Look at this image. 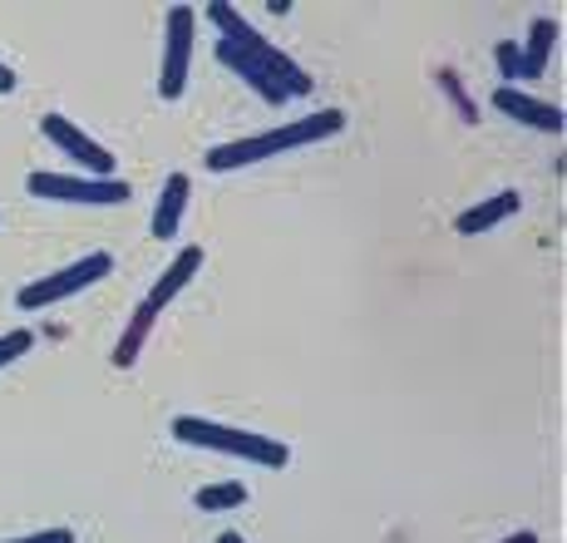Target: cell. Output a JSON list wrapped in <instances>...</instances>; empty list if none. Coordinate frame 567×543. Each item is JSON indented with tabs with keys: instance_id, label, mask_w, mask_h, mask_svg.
Masks as SVG:
<instances>
[{
	"instance_id": "cell-1",
	"label": "cell",
	"mask_w": 567,
	"mask_h": 543,
	"mask_svg": "<svg viewBox=\"0 0 567 543\" xmlns=\"http://www.w3.org/2000/svg\"><path fill=\"white\" fill-rule=\"evenodd\" d=\"M203 16L213 20L217 30H223V40H217V64H223V70H233L243 84H252V90L267 104H287V100H301V94H311V74L301 70V64L291 60L287 50L271 45L261 30L247 25V20L237 16L233 6L213 0Z\"/></svg>"
},
{
	"instance_id": "cell-2",
	"label": "cell",
	"mask_w": 567,
	"mask_h": 543,
	"mask_svg": "<svg viewBox=\"0 0 567 543\" xmlns=\"http://www.w3.org/2000/svg\"><path fill=\"white\" fill-rule=\"evenodd\" d=\"M346 129V114L341 109H316V114H301L281 129H267V134H252V139H237V144H223L207 154V168L213 173H233V168H247V163H261L271 154H287V148H307V144H321V139L341 134Z\"/></svg>"
},
{
	"instance_id": "cell-3",
	"label": "cell",
	"mask_w": 567,
	"mask_h": 543,
	"mask_svg": "<svg viewBox=\"0 0 567 543\" xmlns=\"http://www.w3.org/2000/svg\"><path fill=\"white\" fill-rule=\"evenodd\" d=\"M173 434L183 444H198V450H217V454H237L247 464H261V470H281L291 460V450L281 440H267V434L237 430V426H217V420L203 416H178L173 420Z\"/></svg>"
},
{
	"instance_id": "cell-4",
	"label": "cell",
	"mask_w": 567,
	"mask_h": 543,
	"mask_svg": "<svg viewBox=\"0 0 567 543\" xmlns=\"http://www.w3.org/2000/svg\"><path fill=\"white\" fill-rule=\"evenodd\" d=\"M25 188L35 198H50V203H80V208H124L134 198L124 178H74V173H45L35 168L25 178Z\"/></svg>"
},
{
	"instance_id": "cell-5",
	"label": "cell",
	"mask_w": 567,
	"mask_h": 543,
	"mask_svg": "<svg viewBox=\"0 0 567 543\" xmlns=\"http://www.w3.org/2000/svg\"><path fill=\"white\" fill-rule=\"evenodd\" d=\"M109 267H114V257H109V253H90V257H80V263H70L64 272H50V277H40V281H30V287H20L16 307H20V311H40V307H54V301H70L74 291H84V287H94V281H104Z\"/></svg>"
},
{
	"instance_id": "cell-6",
	"label": "cell",
	"mask_w": 567,
	"mask_h": 543,
	"mask_svg": "<svg viewBox=\"0 0 567 543\" xmlns=\"http://www.w3.org/2000/svg\"><path fill=\"white\" fill-rule=\"evenodd\" d=\"M193 35H198V10H193V6H173L168 10V40H163V70H158V94H163V100H178L183 84H188Z\"/></svg>"
},
{
	"instance_id": "cell-7",
	"label": "cell",
	"mask_w": 567,
	"mask_h": 543,
	"mask_svg": "<svg viewBox=\"0 0 567 543\" xmlns=\"http://www.w3.org/2000/svg\"><path fill=\"white\" fill-rule=\"evenodd\" d=\"M40 134H45L54 148H64V154L80 163V168H90L94 178H114V154H109L104 144H94L84 129H74L64 114H45V119H40Z\"/></svg>"
},
{
	"instance_id": "cell-8",
	"label": "cell",
	"mask_w": 567,
	"mask_h": 543,
	"mask_svg": "<svg viewBox=\"0 0 567 543\" xmlns=\"http://www.w3.org/2000/svg\"><path fill=\"white\" fill-rule=\"evenodd\" d=\"M494 109H504L508 119H518V124L538 129V134H563V124H567L558 104H543V100H533V94L514 90V84H498V90H494Z\"/></svg>"
},
{
	"instance_id": "cell-9",
	"label": "cell",
	"mask_w": 567,
	"mask_h": 543,
	"mask_svg": "<svg viewBox=\"0 0 567 543\" xmlns=\"http://www.w3.org/2000/svg\"><path fill=\"white\" fill-rule=\"evenodd\" d=\"M188 198H193V178L188 173H168L158 188V203H154V227H148L158 243H168V237L178 233L183 213H188Z\"/></svg>"
},
{
	"instance_id": "cell-10",
	"label": "cell",
	"mask_w": 567,
	"mask_h": 543,
	"mask_svg": "<svg viewBox=\"0 0 567 543\" xmlns=\"http://www.w3.org/2000/svg\"><path fill=\"white\" fill-rule=\"evenodd\" d=\"M198 267H203V247H183V253L173 257L168 267H163V277L154 281V291H148V297H144V307L163 311V307H168L173 297H178L183 287H188L193 277H198Z\"/></svg>"
},
{
	"instance_id": "cell-11",
	"label": "cell",
	"mask_w": 567,
	"mask_h": 543,
	"mask_svg": "<svg viewBox=\"0 0 567 543\" xmlns=\"http://www.w3.org/2000/svg\"><path fill=\"white\" fill-rule=\"evenodd\" d=\"M518 193H498V198H488V203H478V208H468L454 217V233H464V237H474V233H488V227H498L504 217H514L518 213Z\"/></svg>"
},
{
	"instance_id": "cell-12",
	"label": "cell",
	"mask_w": 567,
	"mask_h": 543,
	"mask_svg": "<svg viewBox=\"0 0 567 543\" xmlns=\"http://www.w3.org/2000/svg\"><path fill=\"white\" fill-rule=\"evenodd\" d=\"M558 45V20H533L528 25V45H523V80H538V74H548V54Z\"/></svg>"
},
{
	"instance_id": "cell-13",
	"label": "cell",
	"mask_w": 567,
	"mask_h": 543,
	"mask_svg": "<svg viewBox=\"0 0 567 543\" xmlns=\"http://www.w3.org/2000/svg\"><path fill=\"white\" fill-rule=\"evenodd\" d=\"M193 504H198L203 514H223V509H237V504H247V484H243V480L203 484L198 494H193Z\"/></svg>"
},
{
	"instance_id": "cell-14",
	"label": "cell",
	"mask_w": 567,
	"mask_h": 543,
	"mask_svg": "<svg viewBox=\"0 0 567 543\" xmlns=\"http://www.w3.org/2000/svg\"><path fill=\"white\" fill-rule=\"evenodd\" d=\"M154 317H158L154 307H138L134 326H128V336L118 341V351H114V361H118V366H134V356H138V346H144V336H148V326H154Z\"/></svg>"
},
{
	"instance_id": "cell-15",
	"label": "cell",
	"mask_w": 567,
	"mask_h": 543,
	"mask_svg": "<svg viewBox=\"0 0 567 543\" xmlns=\"http://www.w3.org/2000/svg\"><path fill=\"white\" fill-rule=\"evenodd\" d=\"M35 346V331H25V326H16V331H6L0 336V366H10V361H20V356Z\"/></svg>"
},
{
	"instance_id": "cell-16",
	"label": "cell",
	"mask_w": 567,
	"mask_h": 543,
	"mask_svg": "<svg viewBox=\"0 0 567 543\" xmlns=\"http://www.w3.org/2000/svg\"><path fill=\"white\" fill-rule=\"evenodd\" d=\"M494 60H498V74H504V84L523 80V54H518L514 40H498V45H494Z\"/></svg>"
},
{
	"instance_id": "cell-17",
	"label": "cell",
	"mask_w": 567,
	"mask_h": 543,
	"mask_svg": "<svg viewBox=\"0 0 567 543\" xmlns=\"http://www.w3.org/2000/svg\"><path fill=\"white\" fill-rule=\"evenodd\" d=\"M10 543H74V529H40L30 539H10Z\"/></svg>"
},
{
	"instance_id": "cell-18",
	"label": "cell",
	"mask_w": 567,
	"mask_h": 543,
	"mask_svg": "<svg viewBox=\"0 0 567 543\" xmlns=\"http://www.w3.org/2000/svg\"><path fill=\"white\" fill-rule=\"evenodd\" d=\"M16 90V70H6V64H0V94H10Z\"/></svg>"
},
{
	"instance_id": "cell-19",
	"label": "cell",
	"mask_w": 567,
	"mask_h": 543,
	"mask_svg": "<svg viewBox=\"0 0 567 543\" xmlns=\"http://www.w3.org/2000/svg\"><path fill=\"white\" fill-rule=\"evenodd\" d=\"M504 543H538V534H533V529H518V534L504 539Z\"/></svg>"
},
{
	"instance_id": "cell-20",
	"label": "cell",
	"mask_w": 567,
	"mask_h": 543,
	"mask_svg": "<svg viewBox=\"0 0 567 543\" xmlns=\"http://www.w3.org/2000/svg\"><path fill=\"white\" fill-rule=\"evenodd\" d=\"M217 543H247L243 534H223V539H217Z\"/></svg>"
}]
</instances>
